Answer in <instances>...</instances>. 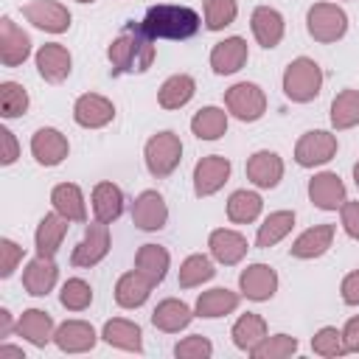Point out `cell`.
Here are the masks:
<instances>
[{"label": "cell", "mask_w": 359, "mask_h": 359, "mask_svg": "<svg viewBox=\"0 0 359 359\" xmlns=\"http://www.w3.org/2000/svg\"><path fill=\"white\" fill-rule=\"evenodd\" d=\"M107 56L112 73H146L154 62V45L151 36L143 31V25L126 22L123 31L109 42Z\"/></svg>", "instance_id": "1"}, {"label": "cell", "mask_w": 359, "mask_h": 359, "mask_svg": "<svg viewBox=\"0 0 359 359\" xmlns=\"http://www.w3.org/2000/svg\"><path fill=\"white\" fill-rule=\"evenodd\" d=\"M143 31L151 39H188L199 31L202 20L194 8L188 6H171V3H160L151 6L143 17Z\"/></svg>", "instance_id": "2"}, {"label": "cell", "mask_w": 359, "mask_h": 359, "mask_svg": "<svg viewBox=\"0 0 359 359\" xmlns=\"http://www.w3.org/2000/svg\"><path fill=\"white\" fill-rule=\"evenodd\" d=\"M323 87V70L314 59L297 56L294 62L286 65L283 70V95L294 104H309L320 95Z\"/></svg>", "instance_id": "3"}, {"label": "cell", "mask_w": 359, "mask_h": 359, "mask_svg": "<svg viewBox=\"0 0 359 359\" xmlns=\"http://www.w3.org/2000/svg\"><path fill=\"white\" fill-rule=\"evenodd\" d=\"M143 157H146V168L151 177H168L180 160H182V143H180V135L174 132H157L146 140V149H143Z\"/></svg>", "instance_id": "4"}, {"label": "cell", "mask_w": 359, "mask_h": 359, "mask_svg": "<svg viewBox=\"0 0 359 359\" xmlns=\"http://www.w3.org/2000/svg\"><path fill=\"white\" fill-rule=\"evenodd\" d=\"M306 28H309V36L317 39V42H337L345 36L348 31V14L334 6V3H314L306 14Z\"/></svg>", "instance_id": "5"}, {"label": "cell", "mask_w": 359, "mask_h": 359, "mask_svg": "<svg viewBox=\"0 0 359 359\" xmlns=\"http://www.w3.org/2000/svg\"><path fill=\"white\" fill-rule=\"evenodd\" d=\"M224 104H227V109H230L238 121H247V123L258 121V118L266 112V95H264V90H261L258 84H252V81H238V84H233V87L224 93Z\"/></svg>", "instance_id": "6"}, {"label": "cell", "mask_w": 359, "mask_h": 359, "mask_svg": "<svg viewBox=\"0 0 359 359\" xmlns=\"http://www.w3.org/2000/svg\"><path fill=\"white\" fill-rule=\"evenodd\" d=\"M337 154V135L325 132V129H311L306 132L297 146H294V160L297 165L303 168H314V165H323L328 163L331 157Z\"/></svg>", "instance_id": "7"}, {"label": "cell", "mask_w": 359, "mask_h": 359, "mask_svg": "<svg viewBox=\"0 0 359 359\" xmlns=\"http://www.w3.org/2000/svg\"><path fill=\"white\" fill-rule=\"evenodd\" d=\"M109 252V227L107 222H93L84 230V238L73 247L70 264L73 266H95L98 261H104V255Z\"/></svg>", "instance_id": "8"}, {"label": "cell", "mask_w": 359, "mask_h": 359, "mask_svg": "<svg viewBox=\"0 0 359 359\" xmlns=\"http://www.w3.org/2000/svg\"><path fill=\"white\" fill-rule=\"evenodd\" d=\"M22 17L48 34H62L70 28V11L56 0H31L22 6Z\"/></svg>", "instance_id": "9"}, {"label": "cell", "mask_w": 359, "mask_h": 359, "mask_svg": "<svg viewBox=\"0 0 359 359\" xmlns=\"http://www.w3.org/2000/svg\"><path fill=\"white\" fill-rule=\"evenodd\" d=\"M230 180V160L222 154H208L194 165V194L213 196Z\"/></svg>", "instance_id": "10"}, {"label": "cell", "mask_w": 359, "mask_h": 359, "mask_svg": "<svg viewBox=\"0 0 359 359\" xmlns=\"http://www.w3.org/2000/svg\"><path fill=\"white\" fill-rule=\"evenodd\" d=\"M73 118L84 129H101L115 118V107L109 98H104L98 93H84L73 104Z\"/></svg>", "instance_id": "11"}, {"label": "cell", "mask_w": 359, "mask_h": 359, "mask_svg": "<svg viewBox=\"0 0 359 359\" xmlns=\"http://www.w3.org/2000/svg\"><path fill=\"white\" fill-rule=\"evenodd\" d=\"M132 222H135V227H140V230H146V233L163 230L165 222H168L165 199H163L157 191H143V194L132 202Z\"/></svg>", "instance_id": "12"}, {"label": "cell", "mask_w": 359, "mask_h": 359, "mask_svg": "<svg viewBox=\"0 0 359 359\" xmlns=\"http://www.w3.org/2000/svg\"><path fill=\"white\" fill-rule=\"evenodd\" d=\"M238 289L250 300H269L278 292V272L269 264H250L238 275Z\"/></svg>", "instance_id": "13"}, {"label": "cell", "mask_w": 359, "mask_h": 359, "mask_svg": "<svg viewBox=\"0 0 359 359\" xmlns=\"http://www.w3.org/2000/svg\"><path fill=\"white\" fill-rule=\"evenodd\" d=\"M309 199L320 210H337L345 202V182L334 171H320L309 180Z\"/></svg>", "instance_id": "14"}, {"label": "cell", "mask_w": 359, "mask_h": 359, "mask_svg": "<svg viewBox=\"0 0 359 359\" xmlns=\"http://www.w3.org/2000/svg\"><path fill=\"white\" fill-rule=\"evenodd\" d=\"M31 56V39L22 28L14 25L11 17L0 20V62L6 67H17Z\"/></svg>", "instance_id": "15"}, {"label": "cell", "mask_w": 359, "mask_h": 359, "mask_svg": "<svg viewBox=\"0 0 359 359\" xmlns=\"http://www.w3.org/2000/svg\"><path fill=\"white\" fill-rule=\"evenodd\" d=\"M67 151H70L67 137L53 126H42L31 137V154L36 157L39 165H59L67 157Z\"/></svg>", "instance_id": "16"}, {"label": "cell", "mask_w": 359, "mask_h": 359, "mask_svg": "<svg viewBox=\"0 0 359 359\" xmlns=\"http://www.w3.org/2000/svg\"><path fill=\"white\" fill-rule=\"evenodd\" d=\"M247 56H250L247 42L241 36H227V39H222V42L213 45V50H210V67L219 76H230V73H238L247 65Z\"/></svg>", "instance_id": "17"}, {"label": "cell", "mask_w": 359, "mask_h": 359, "mask_svg": "<svg viewBox=\"0 0 359 359\" xmlns=\"http://www.w3.org/2000/svg\"><path fill=\"white\" fill-rule=\"evenodd\" d=\"M70 65H73L70 50H67L65 45H59V42H45V45L36 50V70H39V76H42L45 81H50V84L65 81V79L70 76Z\"/></svg>", "instance_id": "18"}, {"label": "cell", "mask_w": 359, "mask_h": 359, "mask_svg": "<svg viewBox=\"0 0 359 359\" xmlns=\"http://www.w3.org/2000/svg\"><path fill=\"white\" fill-rule=\"evenodd\" d=\"M95 328L84 320H65L56 331H53V342L59 345V351L65 353H84L95 348Z\"/></svg>", "instance_id": "19"}, {"label": "cell", "mask_w": 359, "mask_h": 359, "mask_svg": "<svg viewBox=\"0 0 359 359\" xmlns=\"http://www.w3.org/2000/svg\"><path fill=\"white\" fill-rule=\"evenodd\" d=\"M56 278H59V266L53 264V258H45V255H36L25 264V272H22V286L28 294L34 297H45L53 286H56Z\"/></svg>", "instance_id": "20"}, {"label": "cell", "mask_w": 359, "mask_h": 359, "mask_svg": "<svg viewBox=\"0 0 359 359\" xmlns=\"http://www.w3.org/2000/svg\"><path fill=\"white\" fill-rule=\"evenodd\" d=\"M67 236V219L62 213H45L36 224V233H34V241H36V255H45V258H53L62 247Z\"/></svg>", "instance_id": "21"}, {"label": "cell", "mask_w": 359, "mask_h": 359, "mask_svg": "<svg viewBox=\"0 0 359 359\" xmlns=\"http://www.w3.org/2000/svg\"><path fill=\"white\" fill-rule=\"evenodd\" d=\"M283 177V160L275 154V151H255L250 160H247V180L258 188H275Z\"/></svg>", "instance_id": "22"}, {"label": "cell", "mask_w": 359, "mask_h": 359, "mask_svg": "<svg viewBox=\"0 0 359 359\" xmlns=\"http://www.w3.org/2000/svg\"><path fill=\"white\" fill-rule=\"evenodd\" d=\"M208 247H210V255L224 266H233L247 255V238L236 230H227V227L213 230L208 238Z\"/></svg>", "instance_id": "23"}, {"label": "cell", "mask_w": 359, "mask_h": 359, "mask_svg": "<svg viewBox=\"0 0 359 359\" xmlns=\"http://www.w3.org/2000/svg\"><path fill=\"white\" fill-rule=\"evenodd\" d=\"M250 25H252V36H255L258 45L266 48V50L275 48V45L283 39V31H286L280 11H275V8H269V6H258V8L252 11Z\"/></svg>", "instance_id": "24"}, {"label": "cell", "mask_w": 359, "mask_h": 359, "mask_svg": "<svg viewBox=\"0 0 359 359\" xmlns=\"http://www.w3.org/2000/svg\"><path fill=\"white\" fill-rule=\"evenodd\" d=\"M151 286L154 283L143 272H137V269L123 272L118 278V283H115V303L123 306V309H137V306H143L149 300Z\"/></svg>", "instance_id": "25"}, {"label": "cell", "mask_w": 359, "mask_h": 359, "mask_svg": "<svg viewBox=\"0 0 359 359\" xmlns=\"http://www.w3.org/2000/svg\"><path fill=\"white\" fill-rule=\"evenodd\" d=\"M331 241H334V224H314V227L303 230V233L294 238V244L289 247V252H292L294 258H303V261L320 258V255L331 247Z\"/></svg>", "instance_id": "26"}, {"label": "cell", "mask_w": 359, "mask_h": 359, "mask_svg": "<svg viewBox=\"0 0 359 359\" xmlns=\"http://www.w3.org/2000/svg\"><path fill=\"white\" fill-rule=\"evenodd\" d=\"M191 320H194V311L188 309V303H182V300H177V297H165V300H160L157 309L151 311V323H154V328H160V331H165V334H177V331H182Z\"/></svg>", "instance_id": "27"}, {"label": "cell", "mask_w": 359, "mask_h": 359, "mask_svg": "<svg viewBox=\"0 0 359 359\" xmlns=\"http://www.w3.org/2000/svg\"><path fill=\"white\" fill-rule=\"evenodd\" d=\"M17 334L22 337V339H28L31 345H36V348H45L50 339H53V320H50V314L48 311H42V309H28V311H22V317L17 320Z\"/></svg>", "instance_id": "28"}, {"label": "cell", "mask_w": 359, "mask_h": 359, "mask_svg": "<svg viewBox=\"0 0 359 359\" xmlns=\"http://www.w3.org/2000/svg\"><path fill=\"white\" fill-rule=\"evenodd\" d=\"M101 337H104L107 345H115V348H121V351H135V353L143 351V334H140V325L132 323V320H123V317L107 320Z\"/></svg>", "instance_id": "29"}, {"label": "cell", "mask_w": 359, "mask_h": 359, "mask_svg": "<svg viewBox=\"0 0 359 359\" xmlns=\"http://www.w3.org/2000/svg\"><path fill=\"white\" fill-rule=\"evenodd\" d=\"M50 202L53 210L62 213L67 222H84L87 219V208H84V194L76 182H59L50 191Z\"/></svg>", "instance_id": "30"}, {"label": "cell", "mask_w": 359, "mask_h": 359, "mask_svg": "<svg viewBox=\"0 0 359 359\" xmlns=\"http://www.w3.org/2000/svg\"><path fill=\"white\" fill-rule=\"evenodd\" d=\"M196 93V81L188 76V73H177V76H168L160 90H157V101L163 109H180L185 107Z\"/></svg>", "instance_id": "31"}, {"label": "cell", "mask_w": 359, "mask_h": 359, "mask_svg": "<svg viewBox=\"0 0 359 359\" xmlns=\"http://www.w3.org/2000/svg\"><path fill=\"white\" fill-rule=\"evenodd\" d=\"M93 213L98 222H115L123 213V191L115 182H98L93 188Z\"/></svg>", "instance_id": "32"}, {"label": "cell", "mask_w": 359, "mask_h": 359, "mask_svg": "<svg viewBox=\"0 0 359 359\" xmlns=\"http://www.w3.org/2000/svg\"><path fill=\"white\" fill-rule=\"evenodd\" d=\"M238 309V294L224 289V286H216V289H208L196 297V317H205V320H213V317H224L230 311Z\"/></svg>", "instance_id": "33"}, {"label": "cell", "mask_w": 359, "mask_h": 359, "mask_svg": "<svg viewBox=\"0 0 359 359\" xmlns=\"http://www.w3.org/2000/svg\"><path fill=\"white\" fill-rule=\"evenodd\" d=\"M168 264H171L168 250H165V247H160V244H143V247L137 250V255H135V269H137V272H143L154 286L165 278Z\"/></svg>", "instance_id": "34"}, {"label": "cell", "mask_w": 359, "mask_h": 359, "mask_svg": "<svg viewBox=\"0 0 359 359\" xmlns=\"http://www.w3.org/2000/svg\"><path fill=\"white\" fill-rule=\"evenodd\" d=\"M230 337H233V342H236V348L238 351H252L264 337H266V323H264V317L261 314H252V311H247V314H241L238 320H236V325H233V331H230Z\"/></svg>", "instance_id": "35"}, {"label": "cell", "mask_w": 359, "mask_h": 359, "mask_svg": "<svg viewBox=\"0 0 359 359\" xmlns=\"http://www.w3.org/2000/svg\"><path fill=\"white\" fill-rule=\"evenodd\" d=\"M191 132L199 140H219L227 132V112L219 107H202L191 118Z\"/></svg>", "instance_id": "36"}, {"label": "cell", "mask_w": 359, "mask_h": 359, "mask_svg": "<svg viewBox=\"0 0 359 359\" xmlns=\"http://www.w3.org/2000/svg\"><path fill=\"white\" fill-rule=\"evenodd\" d=\"M264 199L255 191H233L227 199V219L236 224H250L261 216Z\"/></svg>", "instance_id": "37"}, {"label": "cell", "mask_w": 359, "mask_h": 359, "mask_svg": "<svg viewBox=\"0 0 359 359\" xmlns=\"http://www.w3.org/2000/svg\"><path fill=\"white\" fill-rule=\"evenodd\" d=\"M294 227V213L292 210H275L264 219V224L258 227V236H255V244L261 250H269L275 247L280 238H286V233Z\"/></svg>", "instance_id": "38"}, {"label": "cell", "mask_w": 359, "mask_h": 359, "mask_svg": "<svg viewBox=\"0 0 359 359\" xmlns=\"http://www.w3.org/2000/svg\"><path fill=\"white\" fill-rule=\"evenodd\" d=\"M331 123L334 129H351L359 123V90H342L331 101Z\"/></svg>", "instance_id": "39"}, {"label": "cell", "mask_w": 359, "mask_h": 359, "mask_svg": "<svg viewBox=\"0 0 359 359\" xmlns=\"http://www.w3.org/2000/svg\"><path fill=\"white\" fill-rule=\"evenodd\" d=\"M216 275L213 269V261L208 255H188L182 264H180V286L182 289H194V286H202L205 280H210Z\"/></svg>", "instance_id": "40"}, {"label": "cell", "mask_w": 359, "mask_h": 359, "mask_svg": "<svg viewBox=\"0 0 359 359\" xmlns=\"http://www.w3.org/2000/svg\"><path fill=\"white\" fill-rule=\"evenodd\" d=\"M297 351V339L289 337V334H275V337H264L252 351L250 356L255 359H286Z\"/></svg>", "instance_id": "41"}, {"label": "cell", "mask_w": 359, "mask_h": 359, "mask_svg": "<svg viewBox=\"0 0 359 359\" xmlns=\"http://www.w3.org/2000/svg\"><path fill=\"white\" fill-rule=\"evenodd\" d=\"M202 8H205V28L208 31L227 28L238 14L236 0H202Z\"/></svg>", "instance_id": "42"}, {"label": "cell", "mask_w": 359, "mask_h": 359, "mask_svg": "<svg viewBox=\"0 0 359 359\" xmlns=\"http://www.w3.org/2000/svg\"><path fill=\"white\" fill-rule=\"evenodd\" d=\"M28 109V93L17 81L0 84V115L3 118H20Z\"/></svg>", "instance_id": "43"}, {"label": "cell", "mask_w": 359, "mask_h": 359, "mask_svg": "<svg viewBox=\"0 0 359 359\" xmlns=\"http://www.w3.org/2000/svg\"><path fill=\"white\" fill-rule=\"evenodd\" d=\"M59 300H62V306H65L67 311H84V309L93 303V289H90L87 280L70 278V280H65V286H62V292H59Z\"/></svg>", "instance_id": "44"}, {"label": "cell", "mask_w": 359, "mask_h": 359, "mask_svg": "<svg viewBox=\"0 0 359 359\" xmlns=\"http://www.w3.org/2000/svg\"><path fill=\"white\" fill-rule=\"evenodd\" d=\"M311 351H314L317 356H328V359L348 353V351H345V342H342V331H337V328H331V325L320 328V331L311 337Z\"/></svg>", "instance_id": "45"}, {"label": "cell", "mask_w": 359, "mask_h": 359, "mask_svg": "<svg viewBox=\"0 0 359 359\" xmlns=\"http://www.w3.org/2000/svg\"><path fill=\"white\" fill-rule=\"evenodd\" d=\"M210 353H213V345L202 334H191L174 345V356H180V359H208Z\"/></svg>", "instance_id": "46"}, {"label": "cell", "mask_w": 359, "mask_h": 359, "mask_svg": "<svg viewBox=\"0 0 359 359\" xmlns=\"http://www.w3.org/2000/svg\"><path fill=\"white\" fill-rule=\"evenodd\" d=\"M20 261H22V247L14 244L11 238H0V278H8Z\"/></svg>", "instance_id": "47"}, {"label": "cell", "mask_w": 359, "mask_h": 359, "mask_svg": "<svg viewBox=\"0 0 359 359\" xmlns=\"http://www.w3.org/2000/svg\"><path fill=\"white\" fill-rule=\"evenodd\" d=\"M339 213H342V227H345V233L351 236V238H359V202H342V208H339Z\"/></svg>", "instance_id": "48"}, {"label": "cell", "mask_w": 359, "mask_h": 359, "mask_svg": "<svg viewBox=\"0 0 359 359\" xmlns=\"http://www.w3.org/2000/svg\"><path fill=\"white\" fill-rule=\"evenodd\" d=\"M339 292H342V300H345L348 306H359V269H353V272H348V275L342 278Z\"/></svg>", "instance_id": "49"}, {"label": "cell", "mask_w": 359, "mask_h": 359, "mask_svg": "<svg viewBox=\"0 0 359 359\" xmlns=\"http://www.w3.org/2000/svg\"><path fill=\"white\" fill-rule=\"evenodd\" d=\"M0 140H3V157H0V163H3V165H11V163L20 157L14 132H11V129H0Z\"/></svg>", "instance_id": "50"}, {"label": "cell", "mask_w": 359, "mask_h": 359, "mask_svg": "<svg viewBox=\"0 0 359 359\" xmlns=\"http://www.w3.org/2000/svg\"><path fill=\"white\" fill-rule=\"evenodd\" d=\"M342 342L348 353H359V317H351L342 328Z\"/></svg>", "instance_id": "51"}, {"label": "cell", "mask_w": 359, "mask_h": 359, "mask_svg": "<svg viewBox=\"0 0 359 359\" xmlns=\"http://www.w3.org/2000/svg\"><path fill=\"white\" fill-rule=\"evenodd\" d=\"M8 331H11V314L8 309H0V337H8Z\"/></svg>", "instance_id": "52"}, {"label": "cell", "mask_w": 359, "mask_h": 359, "mask_svg": "<svg viewBox=\"0 0 359 359\" xmlns=\"http://www.w3.org/2000/svg\"><path fill=\"white\" fill-rule=\"evenodd\" d=\"M6 356H14V359H25V353H22V348H11V345H0V359H6Z\"/></svg>", "instance_id": "53"}, {"label": "cell", "mask_w": 359, "mask_h": 359, "mask_svg": "<svg viewBox=\"0 0 359 359\" xmlns=\"http://www.w3.org/2000/svg\"><path fill=\"white\" fill-rule=\"evenodd\" d=\"M353 182H356V185H359V163H356V165H353Z\"/></svg>", "instance_id": "54"}, {"label": "cell", "mask_w": 359, "mask_h": 359, "mask_svg": "<svg viewBox=\"0 0 359 359\" xmlns=\"http://www.w3.org/2000/svg\"><path fill=\"white\" fill-rule=\"evenodd\" d=\"M79 3H93V0H79Z\"/></svg>", "instance_id": "55"}]
</instances>
